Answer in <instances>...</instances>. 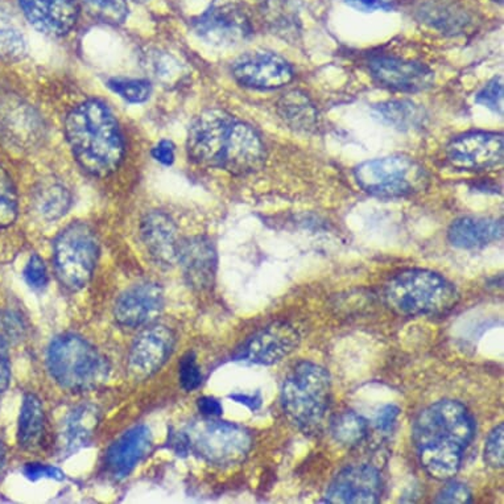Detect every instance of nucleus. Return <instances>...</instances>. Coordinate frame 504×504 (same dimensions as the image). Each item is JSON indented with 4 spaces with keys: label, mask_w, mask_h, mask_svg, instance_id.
Masks as SVG:
<instances>
[{
    "label": "nucleus",
    "mask_w": 504,
    "mask_h": 504,
    "mask_svg": "<svg viewBox=\"0 0 504 504\" xmlns=\"http://www.w3.org/2000/svg\"><path fill=\"white\" fill-rule=\"evenodd\" d=\"M186 149L198 166L235 176L260 171L267 158L262 139L250 124L220 109L206 110L194 119Z\"/></svg>",
    "instance_id": "nucleus-1"
},
{
    "label": "nucleus",
    "mask_w": 504,
    "mask_h": 504,
    "mask_svg": "<svg viewBox=\"0 0 504 504\" xmlns=\"http://www.w3.org/2000/svg\"><path fill=\"white\" fill-rule=\"evenodd\" d=\"M475 435L474 418L457 400L436 401L421 410L413 423L412 438L420 465L430 477H455Z\"/></svg>",
    "instance_id": "nucleus-2"
},
{
    "label": "nucleus",
    "mask_w": 504,
    "mask_h": 504,
    "mask_svg": "<svg viewBox=\"0 0 504 504\" xmlns=\"http://www.w3.org/2000/svg\"><path fill=\"white\" fill-rule=\"evenodd\" d=\"M65 135L79 166L89 175L114 174L124 156V141L112 110L97 99L78 104L65 119Z\"/></svg>",
    "instance_id": "nucleus-3"
},
{
    "label": "nucleus",
    "mask_w": 504,
    "mask_h": 504,
    "mask_svg": "<svg viewBox=\"0 0 504 504\" xmlns=\"http://www.w3.org/2000/svg\"><path fill=\"white\" fill-rule=\"evenodd\" d=\"M384 300L391 310L403 316H440L454 310L460 293L437 272L412 268L388 280Z\"/></svg>",
    "instance_id": "nucleus-4"
},
{
    "label": "nucleus",
    "mask_w": 504,
    "mask_h": 504,
    "mask_svg": "<svg viewBox=\"0 0 504 504\" xmlns=\"http://www.w3.org/2000/svg\"><path fill=\"white\" fill-rule=\"evenodd\" d=\"M330 401V375L319 364L300 362L283 383V410L288 420L304 433L320 429Z\"/></svg>",
    "instance_id": "nucleus-5"
},
{
    "label": "nucleus",
    "mask_w": 504,
    "mask_h": 504,
    "mask_svg": "<svg viewBox=\"0 0 504 504\" xmlns=\"http://www.w3.org/2000/svg\"><path fill=\"white\" fill-rule=\"evenodd\" d=\"M48 369L59 386L70 391L93 390L109 376L106 359L76 334H64L50 342Z\"/></svg>",
    "instance_id": "nucleus-6"
},
{
    "label": "nucleus",
    "mask_w": 504,
    "mask_h": 504,
    "mask_svg": "<svg viewBox=\"0 0 504 504\" xmlns=\"http://www.w3.org/2000/svg\"><path fill=\"white\" fill-rule=\"evenodd\" d=\"M183 433L189 452L217 466L239 465L254 444L250 430L212 418L194 421Z\"/></svg>",
    "instance_id": "nucleus-7"
},
{
    "label": "nucleus",
    "mask_w": 504,
    "mask_h": 504,
    "mask_svg": "<svg viewBox=\"0 0 504 504\" xmlns=\"http://www.w3.org/2000/svg\"><path fill=\"white\" fill-rule=\"evenodd\" d=\"M358 185L366 194L381 198H406L420 194L429 184L423 166L407 156L375 158L356 166Z\"/></svg>",
    "instance_id": "nucleus-8"
},
{
    "label": "nucleus",
    "mask_w": 504,
    "mask_h": 504,
    "mask_svg": "<svg viewBox=\"0 0 504 504\" xmlns=\"http://www.w3.org/2000/svg\"><path fill=\"white\" fill-rule=\"evenodd\" d=\"M99 256L97 235L87 223L75 222L59 233L53 245V262L59 283L70 291L86 287Z\"/></svg>",
    "instance_id": "nucleus-9"
},
{
    "label": "nucleus",
    "mask_w": 504,
    "mask_h": 504,
    "mask_svg": "<svg viewBox=\"0 0 504 504\" xmlns=\"http://www.w3.org/2000/svg\"><path fill=\"white\" fill-rule=\"evenodd\" d=\"M44 122L35 107L14 93H0V143L15 151L27 152L41 143Z\"/></svg>",
    "instance_id": "nucleus-10"
},
{
    "label": "nucleus",
    "mask_w": 504,
    "mask_h": 504,
    "mask_svg": "<svg viewBox=\"0 0 504 504\" xmlns=\"http://www.w3.org/2000/svg\"><path fill=\"white\" fill-rule=\"evenodd\" d=\"M503 135L472 131L453 139L446 148V158L458 171H486L503 161Z\"/></svg>",
    "instance_id": "nucleus-11"
},
{
    "label": "nucleus",
    "mask_w": 504,
    "mask_h": 504,
    "mask_svg": "<svg viewBox=\"0 0 504 504\" xmlns=\"http://www.w3.org/2000/svg\"><path fill=\"white\" fill-rule=\"evenodd\" d=\"M299 331L287 322H274L251 336L237 351V359L272 366L297 349Z\"/></svg>",
    "instance_id": "nucleus-12"
},
{
    "label": "nucleus",
    "mask_w": 504,
    "mask_h": 504,
    "mask_svg": "<svg viewBox=\"0 0 504 504\" xmlns=\"http://www.w3.org/2000/svg\"><path fill=\"white\" fill-rule=\"evenodd\" d=\"M383 490L381 472L370 465H354L341 470L331 481L325 500L334 504L379 503Z\"/></svg>",
    "instance_id": "nucleus-13"
},
{
    "label": "nucleus",
    "mask_w": 504,
    "mask_h": 504,
    "mask_svg": "<svg viewBox=\"0 0 504 504\" xmlns=\"http://www.w3.org/2000/svg\"><path fill=\"white\" fill-rule=\"evenodd\" d=\"M194 32L208 44L231 47L252 33L248 14L237 5H220L206 11L194 22Z\"/></svg>",
    "instance_id": "nucleus-14"
},
{
    "label": "nucleus",
    "mask_w": 504,
    "mask_h": 504,
    "mask_svg": "<svg viewBox=\"0 0 504 504\" xmlns=\"http://www.w3.org/2000/svg\"><path fill=\"white\" fill-rule=\"evenodd\" d=\"M371 77L388 90L418 93L435 84V73L427 65L391 56H381L369 62Z\"/></svg>",
    "instance_id": "nucleus-15"
},
{
    "label": "nucleus",
    "mask_w": 504,
    "mask_h": 504,
    "mask_svg": "<svg viewBox=\"0 0 504 504\" xmlns=\"http://www.w3.org/2000/svg\"><path fill=\"white\" fill-rule=\"evenodd\" d=\"M238 84L255 90L280 89L293 79V69L285 58L270 52H254L238 58L233 65Z\"/></svg>",
    "instance_id": "nucleus-16"
},
{
    "label": "nucleus",
    "mask_w": 504,
    "mask_h": 504,
    "mask_svg": "<svg viewBox=\"0 0 504 504\" xmlns=\"http://www.w3.org/2000/svg\"><path fill=\"white\" fill-rule=\"evenodd\" d=\"M175 341L174 331L164 325H155L141 331L130 350V374L139 381L155 375L171 356Z\"/></svg>",
    "instance_id": "nucleus-17"
},
{
    "label": "nucleus",
    "mask_w": 504,
    "mask_h": 504,
    "mask_svg": "<svg viewBox=\"0 0 504 504\" xmlns=\"http://www.w3.org/2000/svg\"><path fill=\"white\" fill-rule=\"evenodd\" d=\"M163 308V288L156 283H141L119 296L114 316L122 327L141 328L152 324Z\"/></svg>",
    "instance_id": "nucleus-18"
},
{
    "label": "nucleus",
    "mask_w": 504,
    "mask_h": 504,
    "mask_svg": "<svg viewBox=\"0 0 504 504\" xmlns=\"http://www.w3.org/2000/svg\"><path fill=\"white\" fill-rule=\"evenodd\" d=\"M20 10L28 22L45 35H67L79 14V0H19Z\"/></svg>",
    "instance_id": "nucleus-19"
},
{
    "label": "nucleus",
    "mask_w": 504,
    "mask_h": 504,
    "mask_svg": "<svg viewBox=\"0 0 504 504\" xmlns=\"http://www.w3.org/2000/svg\"><path fill=\"white\" fill-rule=\"evenodd\" d=\"M177 263L192 288L206 291L214 284L217 272V251L205 237H192L180 242Z\"/></svg>",
    "instance_id": "nucleus-20"
},
{
    "label": "nucleus",
    "mask_w": 504,
    "mask_h": 504,
    "mask_svg": "<svg viewBox=\"0 0 504 504\" xmlns=\"http://www.w3.org/2000/svg\"><path fill=\"white\" fill-rule=\"evenodd\" d=\"M140 237L156 265L163 268L174 267L177 263L180 240L174 220L163 212L144 215Z\"/></svg>",
    "instance_id": "nucleus-21"
},
{
    "label": "nucleus",
    "mask_w": 504,
    "mask_h": 504,
    "mask_svg": "<svg viewBox=\"0 0 504 504\" xmlns=\"http://www.w3.org/2000/svg\"><path fill=\"white\" fill-rule=\"evenodd\" d=\"M151 447V430L146 426L132 428L118 438L107 452L106 464L110 472L118 480L127 477L148 455Z\"/></svg>",
    "instance_id": "nucleus-22"
},
{
    "label": "nucleus",
    "mask_w": 504,
    "mask_h": 504,
    "mask_svg": "<svg viewBox=\"0 0 504 504\" xmlns=\"http://www.w3.org/2000/svg\"><path fill=\"white\" fill-rule=\"evenodd\" d=\"M503 238L502 220L489 217H461L447 230L450 245L461 250H477Z\"/></svg>",
    "instance_id": "nucleus-23"
},
{
    "label": "nucleus",
    "mask_w": 504,
    "mask_h": 504,
    "mask_svg": "<svg viewBox=\"0 0 504 504\" xmlns=\"http://www.w3.org/2000/svg\"><path fill=\"white\" fill-rule=\"evenodd\" d=\"M418 15L424 24L452 36L464 35L474 22L465 8L438 0L423 3L418 8Z\"/></svg>",
    "instance_id": "nucleus-24"
},
{
    "label": "nucleus",
    "mask_w": 504,
    "mask_h": 504,
    "mask_svg": "<svg viewBox=\"0 0 504 504\" xmlns=\"http://www.w3.org/2000/svg\"><path fill=\"white\" fill-rule=\"evenodd\" d=\"M276 110L282 121L293 131L311 134L319 130V110L302 90H291L283 94L277 101Z\"/></svg>",
    "instance_id": "nucleus-25"
},
{
    "label": "nucleus",
    "mask_w": 504,
    "mask_h": 504,
    "mask_svg": "<svg viewBox=\"0 0 504 504\" xmlns=\"http://www.w3.org/2000/svg\"><path fill=\"white\" fill-rule=\"evenodd\" d=\"M101 421V412L92 404H82L68 415L65 420V449L68 453H76L92 441Z\"/></svg>",
    "instance_id": "nucleus-26"
},
{
    "label": "nucleus",
    "mask_w": 504,
    "mask_h": 504,
    "mask_svg": "<svg viewBox=\"0 0 504 504\" xmlns=\"http://www.w3.org/2000/svg\"><path fill=\"white\" fill-rule=\"evenodd\" d=\"M33 206L42 220L52 222L68 213L72 206V194L59 181L45 180L33 194Z\"/></svg>",
    "instance_id": "nucleus-27"
},
{
    "label": "nucleus",
    "mask_w": 504,
    "mask_h": 504,
    "mask_svg": "<svg viewBox=\"0 0 504 504\" xmlns=\"http://www.w3.org/2000/svg\"><path fill=\"white\" fill-rule=\"evenodd\" d=\"M27 53V41L13 7L0 0V58L18 62Z\"/></svg>",
    "instance_id": "nucleus-28"
},
{
    "label": "nucleus",
    "mask_w": 504,
    "mask_h": 504,
    "mask_svg": "<svg viewBox=\"0 0 504 504\" xmlns=\"http://www.w3.org/2000/svg\"><path fill=\"white\" fill-rule=\"evenodd\" d=\"M45 429V412L41 400L36 395L28 393L22 399L20 410L18 441L24 449H35L41 443Z\"/></svg>",
    "instance_id": "nucleus-29"
},
{
    "label": "nucleus",
    "mask_w": 504,
    "mask_h": 504,
    "mask_svg": "<svg viewBox=\"0 0 504 504\" xmlns=\"http://www.w3.org/2000/svg\"><path fill=\"white\" fill-rule=\"evenodd\" d=\"M376 115L384 123L399 130H412L423 126L424 112L412 102L392 101L374 107Z\"/></svg>",
    "instance_id": "nucleus-30"
},
{
    "label": "nucleus",
    "mask_w": 504,
    "mask_h": 504,
    "mask_svg": "<svg viewBox=\"0 0 504 504\" xmlns=\"http://www.w3.org/2000/svg\"><path fill=\"white\" fill-rule=\"evenodd\" d=\"M369 424L364 416L345 410L334 416L330 423V432L334 440L346 447L358 446L366 438Z\"/></svg>",
    "instance_id": "nucleus-31"
},
{
    "label": "nucleus",
    "mask_w": 504,
    "mask_h": 504,
    "mask_svg": "<svg viewBox=\"0 0 504 504\" xmlns=\"http://www.w3.org/2000/svg\"><path fill=\"white\" fill-rule=\"evenodd\" d=\"M18 194L10 175L0 166V229L13 225L18 217Z\"/></svg>",
    "instance_id": "nucleus-32"
},
{
    "label": "nucleus",
    "mask_w": 504,
    "mask_h": 504,
    "mask_svg": "<svg viewBox=\"0 0 504 504\" xmlns=\"http://www.w3.org/2000/svg\"><path fill=\"white\" fill-rule=\"evenodd\" d=\"M94 18L109 24H122L129 14L127 0H81Z\"/></svg>",
    "instance_id": "nucleus-33"
},
{
    "label": "nucleus",
    "mask_w": 504,
    "mask_h": 504,
    "mask_svg": "<svg viewBox=\"0 0 504 504\" xmlns=\"http://www.w3.org/2000/svg\"><path fill=\"white\" fill-rule=\"evenodd\" d=\"M109 87L130 104H143L151 95V85L146 79L112 78Z\"/></svg>",
    "instance_id": "nucleus-34"
},
{
    "label": "nucleus",
    "mask_w": 504,
    "mask_h": 504,
    "mask_svg": "<svg viewBox=\"0 0 504 504\" xmlns=\"http://www.w3.org/2000/svg\"><path fill=\"white\" fill-rule=\"evenodd\" d=\"M148 62L156 79L163 84L175 85L183 77L184 69L180 62L166 53H155Z\"/></svg>",
    "instance_id": "nucleus-35"
},
{
    "label": "nucleus",
    "mask_w": 504,
    "mask_h": 504,
    "mask_svg": "<svg viewBox=\"0 0 504 504\" xmlns=\"http://www.w3.org/2000/svg\"><path fill=\"white\" fill-rule=\"evenodd\" d=\"M266 22L270 25L274 33H279L285 38V32H297L296 16L285 14L284 5L277 2H268L266 10H263Z\"/></svg>",
    "instance_id": "nucleus-36"
},
{
    "label": "nucleus",
    "mask_w": 504,
    "mask_h": 504,
    "mask_svg": "<svg viewBox=\"0 0 504 504\" xmlns=\"http://www.w3.org/2000/svg\"><path fill=\"white\" fill-rule=\"evenodd\" d=\"M485 461L492 469L504 466V424L494 428L487 436L485 444Z\"/></svg>",
    "instance_id": "nucleus-37"
},
{
    "label": "nucleus",
    "mask_w": 504,
    "mask_h": 504,
    "mask_svg": "<svg viewBox=\"0 0 504 504\" xmlns=\"http://www.w3.org/2000/svg\"><path fill=\"white\" fill-rule=\"evenodd\" d=\"M503 81L502 77L492 78L489 84L475 95L478 104L487 107L491 112L502 115Z\"/></svg>",
    "instance_id": "nucleus-38"
},
{
    "label": "nucleus",
    "mask_w": 504,
    "mask_h": 504,
    "mask_svg": "<svg viewBox=\"0 0 504 504\" xmlns=\"http://www.w3.org/2000/svg\"><path fill=\"white\" fill-rule=\"evenodd\" d=\"M180 383L184 390L192 392L202 383V374L197 364L194 353L183 356L180 362Z\"/></svg>",
    "instance_id": "nucleus-39"
},
{
    "label": "nucleus",
    "mask_w": 504,
    "mask_h": 504,
    "mask_svg": "<svg viewBox=\"0 0 504 504\" xmlns=\"http://www.w3.org/2000/svg\"><path fill=\"white\" fill-rule=\"evenodd\" d=\"M435 503L470 504L472 503V494L465 483L450 480L438 492Z\"/></svg>",
    "instance_id": "nucleus-40"
},
{
    "label": "nucleus",
    "mask_w": 504,
    "mask_h": 504,
    "mask_svg": "<svg viewBox=\"0 0 504 504\" xmlns=\"http://www.w3.org/2000/svg\"><path fill=\"white\" fill-rule=\"evenodd\" d=\"M22 276L33 290L44 288L48 283V272L44 260L39 255H32L28 260L27 266H25Z\"/></svg>",
    "instance_id": "nucleus-41"
},
{
    "label": "nucleus",
    "mask_w": 504,
    "mask_h": 504,
    "mask_svg": "<svg viewBox=\"0 0 504 504\" xmlns=\"http://www.w3.org/2000/svg\"><path fill=\"white\" fill-rule=\"evenodd\" d=\"M2 327V325H0ZM11 362L10 351H8V339L0 328V393L4 392L10 386Z\"/></svg>",
    "instance_id": "nucleus-42"
},
{
    "label": "nucleus",
    "mask_w": 504,
    "mask_h": 504,
    "mask_svg": "<svg viewBox=\"0 0 504 504\" xmlns=\"http://www.w3.org/2000/svg\"><path fill=\"white\" fill-rule=\"evenodd\" d=\"M399 415H400V408L393 406V404H387L376 413L375 418H374V426L379 432L390 433L395 427Z\"/></svg>",
    "instance_id": "nucleus-43"
},
{
    "label": "nucleus",
    "mask_w": 504,
    "mask_h": 504,
    "mask_svg": "<svg viewBox=\"0 0 504 504\" xmlns=\"http://www.w3.org/2000/svg\"><path fill=\"white\" fill-rule=\"evenodd\" d=\"M25 474L31 480H39V478H52V480H64L65 475L61 470L55 466L40 465V464H31L25 467Z\"/></svg>",
    "instance_id": "nucleus-44"
},
{
    "label": "nucleus",
    "mask_w": 504,
    "mask_h": 504,
    "mask_svg": "<svg viewBox=\"0 0 504 504\" xmlns=\"http://www.w3.org/2000/svg\"><path fill=\"white\" fill-rule=\"evenodd\" d=\"M350 7L362 13H374V11L392 10L391 0H345Z\"/></svg>",
    "instance_id": "nucleus-45"
},
{
    "label": "nucleus",
    "mask_w": 504,
    "mask_h": 504,
    "mask_svg": "<svg viewBox=\"0 0 504 504\" xmlns=\"http://www.w3.org/2000/svg\"><path fill=\"white\" fill-rule=\"evenodd\" d=\"M152 156H154L156 161L163 164V166H172L176 158L174 143L169 140L158 141L155 148L152 149Z\"/></svg>",
    "instance_id": "nucleus-46"
},
{
    "label": "nucleus",
    "mask_w": 504,
    "mask_h": 504,
    "mask_svg": "<svg viewBox=\"0 0 504 504\" xmlns=\"http://www.w3.org/2000/svg\"><path fill=\"white\" fill-rule=\"evenodd\" d=\"M197 407L198 410L206 418H220L223 413L222 404L217 399L211 398V396H203V398L198 399Z\"/></svg>",
    "instance_id": "nucleus-47"
},
{
    "label": "nucleus",
    "mask_w": 504,
    "mask_h": 504,
    "mask_svg": "<svg viewBox=\"0 0 504 504\" xmlns=\"http://www.w3.org/2000/svg\"><path fill=\"white\" fill-rule=\"evenodd\" d=\"M231 400L237 401V403L243 404L248 408H250L252 412L254 410H259L262 407V396L260 393H255V395H243V393H233V395L229 396Z\"/></svg>",
    "instance_id": "nucleus-48"
},
{
    "label": "nucleus",
    "mask_w": 504,
    "mask_h": 504,
    "mask_svg": "<svg viewBox=\"0 0 504 504\" xmlns=\"http://www.w3.org/2000/svg\"><path fill=\"white\" fill-rule=\"evenodd\" d=\"M5 466V449L3 446L2 440H0V475L3 474V470Z\"/></svg>",
    "instance_id": "nucleus-49"
},
{
    "label": "nucleus",
    "mask_w": 504,
    "mask_h": 504,
    "mask_svg": "<svg viewBox=\"0 0 504 504\" xmlns=\"http://www.w3.org/2000/svg\"><path fill=\"white\" fill-rule=\"evenodd\" d=\"M494 2L503 3V0H494Z\"/></svg>",
    "instance_id": "nucleus-50"
},
{
    "label": "nucleus",
    "mask_w": 504,
    "mask_h": 504,
    "mask_svg": "<svg viewBox=\"0 0 504 504\" xmlns=\"http://www.w3.org/2000/svg\"><path fill=\"white\" fill-rule=\"evenodd\" d=\"M138 2H144V0H138Z\"/></svg>",
    "instance_id": "nucleus-51"
}]
</instances>
